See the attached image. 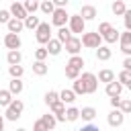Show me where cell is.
I'll return each instance as SVG.
<instances>
[{
    "label": "cell",
    "instance_id": "cell-6",
    "mask_svg": "<svg viewBox=\"0 0 131 131\" xmlns=\"http://www.w3.org/2000/svg\"><path fill=\"white\" fill-rule=\"evenodd\" d=\"M68 18H70V14L66 12V8H55L53 12H51V23L59 29V27H66L68 25Z\"/></svg>",
    "mask_w": 131,
    "mask_h": 131
},
{
    "label": "cell",
    "instance_id": "cell-31",
    "mask_svg": "<svg viewBox=\"0 0 131 131\" xmlns=\"http://www.w3.org/2000/svg\"><path fill=\"white\" fill-rule=\"evenodd\" d=\"M25 10H27V14H35L37 10H39V2L37 0H25Z\"/></svg>",
    "mask_w": 131,
    "mask_h": 131
},
{
    "label": "cell",
    "instance_id": "cell-38",
    "mask_svg": "<svg viewBox=\"0 0 131 131\" xmlns=\"http://www.w3.org/2000/svg\"><path fill=\"white\" fill-rule=\"evenodd\" d=\"M47 55H49V53H47L45 47H37V49H35V61H45Z\"/></svg>",
    "mask_w": 131,
    "mask_h": 131
},
{
    "label": "cell",
    "instance_id": "cell-2",
    "mask_svg": "<svg viewBox=\"0 0 131 131\" xmlns=\"http://www.w3.org/2000/svg\"><path fill=\"white\" fill-rule=\"evenodd\" d=\"M23 108H25V104H23V100H12L8 106H6V113L2 115L4 119H8V121H16V119H20V115H23Z\"/></svg>",
    "mask_w": 131,
    "mask_h": 131
},
{
    "label": "cell",
    "instance_id": "cell-24",
    "mask_svg": "<svg viewBox=\"0 0 131 131\" xmlns=\"http://www.w3.org/2000/svg\"><path fill=\"white\" fill-rule=\"evenodd\" d=\"M39 121H41V123L45 125V129H47V131H49V129H53V127L57 125V121H55V117H53L51 113H47V115H43V117H41Z\"/></svg>",
    "mask_w": 131,
    "mask_h": 131
},
{
    "label": "cell",
    "instance_id": "cell-15",
    "mask_svg": "<svg viewBox=\"0 0 131 131\" xmlns=\"http://www.w3.org/2000/svg\"><path fill=\"white\" fill-rule=\"evenodd\" d=\"M104 92H106V96H121V92H123V86L119 84V82H108L106 84V88H104Z\"/></svg>",
    "mask_w": 131,
    "mask_h": 131
},
{
    "label": "cell",
    "instance_id": "cell-36",
    "mask_svg": "<svg viewBox=\"0 0 131 131\" xmlns=\"http://www.w3.org/2000/svg\"><path fill=\"white\" fill-rule=\"evenodd\" d=\"M8 74H10L12 78H20V76L25 74V70H23V66L18 63V66H10V68H8Z\"/></svg>",
    "mask_w": 131,
    "mask_h": 131
},
{
    "label": "cell",
    "instance_id": "cell-11",
    "mask_svg": "<svg viewBox=\"0 0 131 131\" xmlns=\"http://www.w3.org/2000/svg\"><path fill=\"white\" fill-rule=\"evenodd\" d=\"M119 41H121V51L129 57V53H131V31L119 33Z\"/></svg>",
    "mask_w": 131,
    "mask_h": 131
},
{
    "label": "cell",
    "instance_id": "cell-7",
    "mask_svg": "<svg viewBox=\"0 0 131 131\" xmlns=\"http://www.w3.org/2000/svg\"><path fill=\"white\" fill-rule=\"evenodd\" d=\"M49 111H51V115L55 117L57 123H63L66 121V104L61 100H55L53 104H49Z\"/></svg>",
    "mask_w": 131,
    "mask_h": 131
},
{
    "label": "cell",
    "instance_id": "cell-39",
    "mask_svg": "<svg viewBox=\"0 0 131 131\" xmlns=\"http://www.w3.org/2000/svg\"><path fill=\"white\" fill-rule=\"evenodd\" d=\"M72 92L76 94V96H80V94H86V90H84V86H82V82L76 78L74 80V88H72Z\"/></svg>",
    "mask_w": 131,
    "mask_h": 131
},
{
    "label": "cell",
    "instance_id": "cell-3",
    "mask_svg": "<svg viewBox=\"0 0 131 131\" xmlns=\"http://www.w3.org/2000/svg\"><path fill=\"white\" fill-rule=\"evenodd\" d=\"M80 43H82L84 47H88V49H96V47L102 45V37H100L96 31H92V33H82Z\"/></svg>",
    "mask_w": 131,
    "mask_h": 131
},
{
    "label": "cell",
    "instance_id": "cell-26",
    "mask_svg": "<svg viewBox=\"0 0 131 131\" xmlns=\"http://www.w3.org/2000/svg\"><path fill=\"white\" fill-rule=\"evenodd\" d=\"M125 10H127V6H125L123 0H115V2H113V12H115V16H123Z\"/></svg>",
    "mask_w": 131,
    "mask_h": 131
},
{
    "label": "cell",
    "instance_id": "cell-5",
    "mask_svg": "<svg viewBox=\"0 0 131 131\" xmlns=\"http://www.w3.org/2000/svg\"><path fill=\"white\" fill-rule=\"evenodd\" d=\"M68 29H70V33H86V20L80 14H70Z\"/></svg>",
    "mask_w": 131,
    "mask_h": 131
},
{
    "label": "cell",
    "instance_id": "cell-14",
    "mask_svg": "<svg viewBox=\"0 0 131 131\" xmlns=\"http://www.w3.org/2000/svg\"><path fill=\"white\" fill-rule=\"evenodd\" d=\"M78 14H80L84 20H92V18H96V8H94L92 4H84Z\"/></svg>",
    "mask_w": 131,
    "mask_h": 131
},
{
    "label": "cell",
    "instance_id": "cell-22",
    "mask_svg": "<svg viewBox=\"0 0 131 131\" xmlns=\"http://www.w3.org/2000/svg\"><path fill=\"white\" fill-rule=\"evenodd\" d=\"M111 55H113V51H111L108 47H104V45L96 47V59H100V61H106V59H111Z\"/></svg>",
    "mask_w": 131,
    "mask_h": 131
},
{
    "label": "cell",
    "instance_id": "cell-18",
    "mask_svg": "<svg viewBox=\"0 0 131 131\" xmlns=\"http://www.w3.org/2000/svg\"><path fill=\"white\" fill-rule=\"evenodd\" d=\"M6 27H8V33H14V35H18L25 27H23V20H18V18H10L8 23H6Z\"/></svg>",
    "mask_w": 131,
    "mask_h": 131
},
{
    "label": "cell",
    "instance_id": "cell-37",
    "mask_svg": "<svg viewBox=\"0 0 131 131\" xmlns=\"http://www.w3.org/2000/svg\"><path fill=\"white\" fill-rule=\"evenodd\" d=\"M43 100H45V104L49 106V104H53L55 100H59V96H57L55 90H49V92H45V98H43Z\"/></svg>",
    "mask_w": 131,
    "mask_h": 131
},
{
    "label": "cell",
    "instance_id": "cell-4",
    "mask_svg": "<svg viewBox=\"0 0 131 131\" xmlns=\"http://www.w3.org/2000/svg\"><path fill=\"white\" fill-rule=\"evenodd\" d=\"M35 39L39 45H45L51 39V25L49 23H39V27L35 29Z\"/></svg>",
    "mask_w": 131,
    "mask_h": 131
},
{
    "label": "cell",
    "instance_id": "cell-8",
    "mask_svg": "<svg viewBox=\"0 0 131 131\" xmlns=\"http://www.w3.org/2000/svg\"><path fill=\"white\" fill-rule=\"evenodd\" d=\"M61 47H63L70 55H78V53H80V49H82V43H80V39H78V37H74V35H72V37L61 45Z\"/></svg>",
    "mask_w": 131,
    "mask_h": 131
},
{
    "label": "cell",
    "instance_id": "cell-1",
    "mask_svg": "<svg viewBox=\"0 0 131 131\" xmlns=\"http://www.w3.org/2000/svg\"><path fill=\"white\" fill-rule=\"evenodd\" d=\"M78 80L82 82L86 94H94V92L98 90V80H96V76H94L92 72H84L82 76H78Z\"/></svg>",
    "mask_w": 131,
    "mask_h": 131
},
{
    "label": "cell",
    "instance_id": "cell-35",
    "mask_svg": "<svg viewBox=\"0 0 131 131\" xmlns=\"http://www.w3.org/2000/svg\"><path fill=\"white\" fill-rule=\"evenodd\" d=\"M119 111H121L123 115H129V113H131V100H129V98H121V102H119Z\"/></svg>",
    "mask_w": 131,
    "mask_h": 131
},
{
    "label": "cell",
    "instance_id": "cell-50",
    "mask_svg": "<svg viewBox=\"0 0 131 131\" xmlns=\"http://www.w3.org/2000/svg\"><path fill=\"white\" fill-rule=\"evenodd\" d=\"M16 131H27V129H16Z\"/></svg>",
    "mask_w": 131,
    "mask_h": 131
},
{
    "label": "cell",
    "instance_id": "cell-41",
    "mask_svg": "<svg viewBox=\"0 0 131 131\" xmlns=\"http://www.w3.org/2000/svg\"><path fill=\"white\" fill-rule=\"evenodd\" d=\"M80 76V70H76V68H70V66H66V78H70V80H76Z\"/></svg>",
    "mask_w": 131,
    "mask_h": 131
},
{
    "label": "cell",
    "instance_id": "cell-25",
    "mask_svg": "<svg viewBox=\"0 0 131 131\" xmlns=\"http://www.w3.org/2000/svg\"><path fill=\"white\" fill-rule=\"evenodd\" d=\"M70 37H72V33H70V29H68V27H59V29H57V37H55V39H57L61 45H63Z\"/></svg>",
    "mask_w": 131,
    "mask_h": 131
},
{
    "label": "cell",
    "instance_id": "cell-33",
    "mask_svg": "<svg viewBox=\"0 0 131 131\" xmlns=\"http://www.w3.org/2000/svg\"><path fill=\"white\" fill-rule=\"evenodd\" d=\"M102 39H104L106 43H117V41H119V31L113 27V29H111V31H108V33H106Z\"/></svg>",
    "mask_w": 131,
    "mask_h": 131
},
{
    "label": "cell",
    "instance_id": "cell-42",
    "mask_svg": "<svg viewBox=\"0 0 131 131\" xmlns=\"http://www.w3.org/2000/svg\"><path fill=\"white\" fill-rule=\"evenodd\" d=\"M123 18H125V31H131V10H129V8L125 10Z\"/></svg>",
    "mask_w": 131,
    "mask_h": 131
},
{
    "label": "cell",
    "instance_id": "cell-23",
    "mask_svg": "<svg viewBox=\"0 0 131 131\" xmlns=\"http://www.w3.org/2000/svg\"><path fill=\"white\" fill-rule=\"evenodd\" d=\"M80 117H82L84 121H88V123H90V121L96 117V108H94V106H84V108L80 111Z\"/></svg>",
    "mask_w": 131,
    "mask_h": 131
},
{
    "label": "cell",
    "instance_id": "cell-27",
    "mask_svg": "<svg viewBox=\"0 0 131 131\" xmlns=\"http://www.w3.org/2000/svg\"><path fill=\"white\" fill-rule=\"evenodd\" d=\"M47 70H49V68H47L45 61H35V63H33V74H37V76H45Z\"/></svg>",
    "mask_w": 131,
    "mask_h": 131
},
{
    "label": "cell",
    "instance_id": "cell-51",
    "mask_svg": "<svg viewBox=\"0 0 131 131\" xmlns=\"http://www.w3.org/2000/svg\"><path fill=\"white\" fill-rule=\"evenodd\" d=\"M0 2H2V0H0Z\"/></svg>",
    "mask_w": 131,
    "mask_h": 131
},
{
    "label": "cell",
    "instance_id": "cell-29",
    "mask_svg": "<svg viewBox=\"0 0 131 131\" xmlns=\"http://www.w3.org/2000/svg\"><path fill=\"white\" fill-rule=\"evenodd\" d=\"M78 119H80V108H76V106H70V108L66 111V121L74 123V121H78Z\"/></svg>",
    "mask_w": 131,
    "mask_h": 131
},
{
    "label": "cell",
    "instance_id": "cell-16",
    "mask_svg": "<svg viewBox=\"0 0 131 131\" xmlns=\"http://www.w3.org/2000/svg\"><path fill=\"white\" fill-rule=\"evenodd\" d=\"M23 82H20V78H12L10 80V84H8V92L12 94V96H18L20 92H23Z\"/></svg>",
    "mask_w": 131,
    "mask_h": 131
},
{
    "label": "cell",
    "instance_id": "cell-9",
    "mask_svg": "<svg viewBox=\"0 0 131 131\" xmlns=\"http://www.w3.org/2000/svg\"><path fill=\"white\" fill-rule=\"evenodd\" d=\"M8 12H10V16H12V18H18V20H25V18L29 16V14H27V10H25V6H23L20 2H16V0L10 4V10H8Z\"/></svg>",
    "mask_w": 131,
    "mask_h": 131
},
{
    "label": "cell",
    "instance_id": "cell-32",
    "mask_svg": "<svg viewBox=\"0 0 131 131\" xmlns=\"http://www.w3.org/2000/svg\"><path fill=\"white\" fill-rule=\"evenodd\" d=\"M12 100H14V98H12V94H10L8 90H0V106H4V108H6Z\"/></svg>",
    "mask_w": 131,
    "mask_h": 131
},
{
    "label": "cell",
    "instance_id": "cell-20",
    "mask_svg": "<svg viewBox=\"0 0 131 131\" xmlns=\"http://www.w3.org/2000/svg\"><path fill=\"white\" fill-rule=\"evenodd\" d=\"M57 96H59V100H61L63 104H72V102L76 100V94H74L72 90H68V88L61 90V92H57Z\"/></svg>",
    "mask_w": 131,
    "mask_h": 131
},
{
    "label": "cell",
    "instance_id": "cell-21",
    "mask_svg": "<svg viewBox=\"0 0 131 131\" xmlns=\"http://www.w3.org/2000/svg\"><path fill=\"white\" fill-rule=\"evenodd\" d=\"M39 23H41V20H39V16H35V14H29V16L23 20V27L33 31V29H37V27H39Z\"/></svg>",
    "mask_w": 131,
    "mask_h": 131
},
{
    "label": "cell",
    "instance_id": "cell-10",
    "mask_svg": "<svg viewBox=\"0 0 131 131\" xmlns=\"http://www.w3.org/2000/svg\"><path fill=\"white\" fill-rule=\"evenodd\" d=\"M123 121H125V115H123L119 108H113V111L108 113V117H106V123H108L111 127H121Z\"/></svg>",
    "mask_w": 131,
    "mask_h": 131
},
{
    "label": "cell",
    "instance_id": "cell-19",
    "mask_svg": "<svg viewBox=\"0 0 131 131\" xmlns=\"http://www.w3.org/2000/svg\"><path fill=\"white\" fill-rule=\"evenodd\" d=\"M98 82H104V84H108V82H113L115 80V72L113 70H108V68H104V70H100L98 72V78H96Z\"/></svg>",
    "mask_w": 131,
    "mask_h": 131
},
{
    "label": "cell",
    "instance_id": "cell-44",
    "mask_svg": "<svg viewBox=\"0 0 131 131\" xmlns=\"http://www.w3.org/2000/svg\"><path fill=\"white\" fill-rule=\"evenodd\" d=\"M78 131H100V129H98L96 125H90V123H88V125H84V127H80Z\"/></svg>",
    "mask_w": 131,
    "mask_h": 131
},
{
    "label": "cell",
    "instance_id": "cell-49",
    "mask_svg": "<svg viewBox=\"0 0 131 131\" xmlns=\"http://www.w3.org/2000/svg\"><path fill=\"white\" fill-rule=\"evenodd\" d=\"M0 131H4V117L0 115Z\"/></svg>",
    "mask_w": 131,
    "mask_h": 131
},
{
    "label": "cell",
    "instance_id": "cell-12",
    "mask_svg": "<svg viewBox=\"0 0 131 131\" xmlns=\"http://www.w3.org/2000/svg\"><path fill=\"white\" fill-rule=\"evenodd\" d=\"M4 45H6L8 51H12V49H20V37L14 35V33H6V35H4Z\"/></svg>",
    "mask_w": 131,
    "mask_h": 131
},
{
    "label": "cell",
    "instance_id": "cell-48",
    "mask_svg": "<svg viewBox=\"0 0 131 131\" xmlns=\"http://www.w3.org/2000/svg\"><path fill=\"white\" fill-rule=\"evenodd\" d=\"M123 70L131 72V57H125V61H123Z\"/></svg>",
    "mask_w": 131,
    "mask_h": 131
},
{
    "label": "cell",
    "instance_id": "cell-13",
    "mask_svg": "<svg viewBox=\"0 0 131 131\" xmlns=\"http://www.w3.org/2000/svg\"><path fill=\"white\" fill-rule=\"evenodd\" d=\"M45 49H47V53H49V55H59L63 47H61V43H59L57 39H53V37H51V39L45 43Z\"/></svg>",
    "mask_w": 131,
    "mask_h": 131
},
{
    "label": "cell",
    "instance_id": "cell-47",
    "mask_svg": "<svg viewBox=\"0 0 131 131\" xmlns=\"http://www.w3.org/2000/svg\"><path fill=\"white\" fill-rule=\"evenodd\" d=\"M33 131H47V129H45V125H43L41 121H35V125H33Z\"/></svg>",
    "mask_w": 131,
    "mask_h": 131
},
{
    "label": "cell",
    "instance_id": "cell-45",
    "mask_svg": "<svg viewBox=\"0 0 131 131\" xmlns=\"http://www.w3.org/2000/svg\"><path fill=\"white\" fill-rule=\"evenodd\" d=\"M119 102H121V96H111V106L113 108H119Z\"/></svg>",
    "mask_w": 131,
    "mask_h": 131
},
{
    "label": "cell",
    "instance_id": "cell-17",
    "mask_svg": "<svg viewBox=\"0 0 131 131\" xmlns=\"http://www.w3.org/2000/svg\"><path fill=\"white\" fill-rule=\"evenodd\" d=\"M6 61H8L10 66H18V63L23 61V53H20L18 49H12V51L6 53Z\"/></svg>",
    "mask_w": 131,
    "mask_h": 131
},
{
    "label": "cell",
    "instance_id": "cell-40",
    "mask_svg": "<svg viewBox=\"0 0 131 131\" xmlns=\"http://www.w3.org/2000/svg\"><path fill=\"white\" fill-rule=\"evenodd\" d=\"M111 29H113V25H111V23H100V25H98V31H96V33H98L100 37H104V35H106V33L111 31Z\"/></svg>",
    "mask_w": 131,
    "mask_h": 131
},
{
    "label": "cell",
    "instance_id": "cell-28",
    "mask_svg": "<svg viewBox=\"0 0 131 131\" xmlns=\"http://www.w3.org/2000/svg\"><path fill=\"white\" fill-rule=\"evenodd\" d=\"M117 82L121 84V86H131V72H127V70H123L119 76H117Z\"/></svg>",
    "mask_w": 131,
    "mask_h": 131
},
{
    "label": "cell",
    "instance_id": "cell-30",
    "mask_svg": "<svg viewBox=\"0 0 131 131\" xmlns=\"http://www.w3.org/2000/svg\"><path fill=\"white\" fill-rule=\"evenodd\" d=\"M68 66H70V68H76V70H82V66H84V57H82V55H72L70 61H68Z\"/></svg>",
    "mask_w": 131,
    "mask_h": 131
},
{
    "label": "cell",
    "instance_id": "cell-34",
    "mask_svg": "<svg viewBox=\"0 0 131 131\" xmlns=\"http://www.w3.org/2000/svg\"><path fill=\"white\" fill-rule=\"evenodd\" d=\"M39 10H41V12H45V14H51V12L55 10V6H53V2H51V0H45V2H41V4H39Z\"/></svg>",
    "mask_w": 131,
    "mask_h": 131
},
{
    "label": "cell",
    "instance_id": "cell-43",
    "mask_svg": "<svg viewBox=\"0 0 131 131\" xmlns=\"http://www.w3.org/2000/svg\"><path fill=\"white\" fill-rule=\"evenodd\" d=\"M10 18H12V16H10V12H8V10H4V8H0V23H4V25H6Z\"/></svg>",
    "mask_w": 131,
    "mask_h": 131
},
{
    "label": "cell",
    "instance_id": "cell-46",
    "mask_svg": "<svg viewBox=\"0 0 131 131\" xmlns=\"http://www.w3.org/2000/svg\"><path fill=\"white\" fill-rule=\"evenodd\" d=\"M51 2L55 8H66V4H68V0H51Z\"/></svg>",
    "mask_w": 131,
    "mask_h": 131
}]
</instances>
